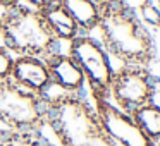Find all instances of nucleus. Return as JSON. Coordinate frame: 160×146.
I'll use <instances>...</instances> for the list:
<instances>
[{"label": "nucleus", "mask_w": 160, "mask_h": 146, "mask_svg": "<svg viewBox=\"0 0 160 146\" xmlns=\"http://www.w3.org/2000/svg\"><path fill=\"white\" fill-rule=\"evenodd\" d=\"M98 5L102 12L97 28L100 33L98 41L107 53L121 60L122 66L148 67L155 57V41L136 12L121 0H107Z\"/></svg>", "instance_id": "f257e3e1"}, {"label": "nucleus", "mask_w": 160, "mask_h": 146, "mask_svg": "<svg viewBox=\"0 0 160 146\" xmlns=\"http://www.w3.org/2000/svg\"><path fill=\"white\" fill-rule=\"evenodd\" d=\"M47 129L57 146H117L107 136L91 100L84 95L47 93Z\"/></svg>", "instance_id": "f03ea898"}, {"label": "nucleus", "mask_w": 160, "mask_h": 146, "mask_svg": "<svg viewBox=\"0 0 160 146\" xmlns=\"http://www.w3.org/2000/svg\"><path fill=\"white\" fill-rule=\"evenodd\" d=\"M0 41L14 57L31 55L40 59L55 52L60 43L48 29L40 11L22 4L2 11Z\"/></svg>", "instance_id": "7ed1b4c3"}, {"label": "nucleus", "mask_w": 160, "mask_h": 146, "mask_svg": "<svg viewBox=\"0 0 160 146\" xmlns=\"http://www.w3.org/2000/svg\"><path fill=\"white\" fill-rule=\"evenodd\" d=\"M0 129L43 132L47 129V95H36L12 79L0 81Z\"/></svg>", "instance_id": "20e7f679"}, {"label": "nucleus", "mask_w": 160, "mask_h": 146, "mask_svg": "<svg viewBox=\"0 0 160 146\" xmlns=\"http://www.w3.org/2000/svg\"><path fill=\"white\" fill-rule=\"evenodd\" d=\"M67 53L83 71L91 100H108L115 69L103 45L91 35H79L67 43Z\"/></svg>", "instance_id": "39448f33"}, {"label": "nucleus", "mask_w": 160, "mask_h": 146, "mask_svg": "<svg viewBox=\"0 0 160 146\" xmlns=\"http://www.w3.org/2000/svg\"><path fill=\"white\" fill-rule=\"evenodd\" d=\"M153 74L148 67L121 66L115 69L110 83L108 100L117 108L131 114L138 107L152 100Z\"/></svg>", "instance_id": "423d86ee"}, {"label": "nucleus", "mask_w": 160, "mask_h": 146, "mask_svg": "<svg viewBox=\"0 0 160 146\" xmlns=\"http://www.w3.org/2000/svg\"><path fill=\"white\" fill-rule=\"evenodd\" d=\"M107 136L117 146H155L138 127L131 114L117 108L110 100H91Z\"/></svg>", "instance_id": "0eeeda50"}, {"label": "nucleus", "mask_w": 160, "mask_h": 146, "mask_svg": "<svg viewBox=\"0 0 160 146\" xmlns=\"http://www.w3.org/2000/svg\"><path fill=\"white\" fill-rule=\"evenodd\" d=\"M45 64L52 81V90L60 93L71 95H83L86 88L83 71L76 64V60L67 52H52L45 57Z\"/></svg>", "instance_id": "6e6552de"}, {"label": "nucleus", "mask_w": 160, "mask_h": 146, "mask_svg": "<svg viewBox=\"0 0 160 146\" xmlns=\"http://www.w3.org/2000/svg\"><path fill=\"white\" fill-rule=\"evenodd\" d=\"M18 86L33 91L36 95H47L52 90V81L47 69V64L40 57L19 55L14 57L11 77Z\"/></svg>", "instance_id": "1a4fd4ad"}, {"label": "nucleus", "mask_w": 160, "mask_h": 146, "mask_svg": "<svg viewBox=\"0 0 160 146\" xmlns=\"http://www.w3.org/2000/svg\"><path fill=\"white\" fill-rule=\"evenodd\" d=\"M40 14H42L43 21L47 22L48 29L52 31V35L60 43L62 41L69 43L71 40H74L76 36L81 35L76 21L71 17V14L66 11V7L60 4V0H52L43 9H40Z\"/></svg>", "instance_id": "9d476101"}, {"label": "nucleus", "mask_w": 160, "mask_h": 146, "mask_svg": "<svg viewBox=\"0 0 160 146\" xmlns=\"http://www.w3.org/2000/svg\"><path fill=\"white\" fill-rule=\"evenodd\" d=\"M71 17L76 21L81 35H91L100 24V5L95 0H60Z\"/></svg>", "instance_id": "9b49d317"}, {"label": "nucleus", "mask_w": 160, "mask_h": 146, "mask_svg": "<svg viewBox=\"0 0 160 146\" xmlns=\"http://www.w3.org/2000/svg\"><path fill=\"white\" fill-rule=\"evenodd\" d=\"M138 127L152 139L153 143L160 141V107L155 103H145L131 112Z\"/></svg>", "instance_id": "f8f14e48"}, {"label": "nucleus", "mask_w": 160, "mask_h": 146, "mask_svg": "<svg viewBox=\"0 0 160 146\" xmlns=\"http://www.w3.org/2000/svg\"><path fill=\"white\" fill-rule=\"evenodd\" d=\"M0 146H57L43 132H16L0 129Z\"/></svg>", "instance_id": "ddd939ff"}, {"label": "nucleus", "mask_w": 160, "mask_h": 146, "mask_svg": "<svg viewBox=\"0 0 160 146\" xmlns=\"http://www.w3.org/2000/svg\"><path fill=\"white\" fill-rule=\"evenodd\" d=\"M138 19L152 29H160V5H157L153 0H146L136 9Z\"/></svg>", "instance_id": "4468645a"}, {"label": "nucleus", "mask_w": 160, "mask_h": 146, "mask_svg": "<svg viewBox=\"0 0 160 146\" xmlns=\"http://www.w3.org/2000/svg\"><path fill=\"white\" fill-rule=\"evenodd\" d=\"M12 62H14V55L4 45H0V81L11 77Z\"/></svg>", "instance_id": "2eb2a0df"}, {"label": "nucleus", "mask_w": 160, "mask_h": 146, "mask_svg": "<svg viewBox=\"0 0 160 146\" xmlns=\"http://www.w3.org/2000/svg\"><path fill=\"white\" fill-rule=\"evenodd\" d=\"M52 0H19V4L22 5H28V7L31 9H36V11H40V9H43L47 4H50Z\"/></svg>", "instance_id": "dca6fc26"}, {"label": "nucleus", "mask_w": 160, "mask_h": 146, "mask_svg": "<svg viewBox=\"0 0 160 146\" xmlns=\"http://www.w3.org/2000/svg\"><path fill=\"white\" fill-rule=\"evenodd\" d=\"M18 4H19V0H0V9L5 11V9L14 7V5H18Z\"/></svg>", "instance_id": "f3484780"}, {"label": "nucleus", "mask_w": 160, "mask_h": 146, "mask_svg": "<svg viewBox=\"0 0 160 146\" xmlns=\"http://www.w3.org/2000/svg\"><path fill=\"white\" fill-rule=\"evenodd\" d=\"M0 35H2V9H0Z\"/></svg>", "instance_id": "a211bd4d"}, {"label": "nucleus", "mask_w": 160, "mask_h": 146, "mask_svg": "<svg viewBox=\"0 0 160 146\" xmlns=\"http://www.w3.org/2000/svg\"><path fill=\"white\" fill-rule=\"evenodd\" d=\"M155 146H160V141H158V143H155Z\"/></svg>", "instance_id": "6ab92c4d"}]
</instances>
